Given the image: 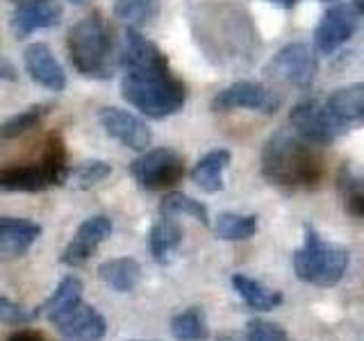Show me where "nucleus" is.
Wrapping results in <instances>:
<instances>
[{
    "label": "nucleus",
    "instance_id": "obj_1",
    "mask_svg": "<svg viewBox=\"0 0 364 341\" xmlns=\"http://www.w3.org/2000/svg\"><path fill=\"white\" fill-rule=\"evenodd\" d=\"M121 68V96L146 117L166 119L185 105L187 87L171 71L166 55L132 28L123 34Z\"/></svg>",
    "mask_w": 364,
    "mask_h": 341
},
{
    "label": "nucleus",
    "instance_id": "obj_2",
    "mask_svg": "<svg viewBox=\"0 0 364 341\" xmlns=\"http://www.w3.org/2000/svg\"><path fill=\"white\" fill-rule=\"evenodd\" d=\"M262 175L287 191L316 189L326 175V162L316 144L294 130H278L262 151Z\"/></svg>",
    "mask_w": 364,
    "mask_h": 341
},
{
    "label": "nucleus",
    "instance_id": "obj_3",
    "mask_svg": "<svg viewBox=\"0 0 364 341\" xmlns=\"http://www.w3.org/2000/svg\"><path fill=\"white\" fill-rule=\"evenodd\" d=\"M350 253L339 244L326 242L312 225H305L303 246L294 253V271L299 280L314 287H335L346 276Z\"/></svg>",
    "mask_w": 364,
    "mask_h": 341
},
{
    "label": "nucleus",
    "instance_id": "obj_4",
    "mask_svg": "<svg viewBox=\"0 0 364 341\" xmlns=\"http://www.w3.org/2000/svg\"><path fill=\"white\" fill-rule=\"evenodd\" d=\"M68 164L66 148L57 134H53L39 162L32 164H11L0 168V191H43L60 187L66 182Z\"/></svg>",
    "mask_w": 364,
    "mask_h": 341
},
{
    "label": "nucleus",
    "instance_id": "obj_5",
    "mask_svg": "<svg viewBox=\"0 0 364 341\" xmlns=\"http://www.w3.org/2000/svg\"><path fill=\"white\" fill-rule=\"evenodd\" d=\"M109 30L107 23L98 11L77 21L68 30L66 48L71 64L87 77H105L107 75V57H109Z\"/></svg>",
    "mask_w": 364,
    "mask_h": 341
},
{
    "label": "nucleus",
    "instance_id": "obj_6",
    "mask_svg": "<svg viewBox=\"0 0 364 341\" xmlns=\"http://www.w3.org/2000/svg\"><path fill=\"white\" fill-rule=\"evenodd\" d=\"M130 173L141 189L164 191L176 187L185 178V159L173 148H153L134 159L130 164Z\"/></svg>",
    "mask_w": 364,
    "mask_h": 341
},
{
    "label": "nucleus",
    "instance_id": "obj_7",
    "mask_svg": "<svg viewBox=\"0 0 364 341\" xmlns=\"http://www.w3.org/2000/svg\"><path fill=\"white\" fill-rule=\"evenodd\" d=\"M318 62L316 55L307 43H289L267 64L264 73L276 82L307 89L316 77Z\"/></svg>",
    "mask_w": 364,
    "mask_h": 341
},
{
    "label": "nucleus",
    "instance_id": "obj_8",
    "mask_svg": "<svg viewBox=\"0 0 364 341\" xmlns=\"http://www.w3.org/2000/svg\"><path fill=\"white\" fill-rule=\"evenodd\" d=\"M291 130L299 132L303 139L312 141L316 146L333 144L337 136H341L346 130L330 117V112L321 100H303L294 105L289 112Z\"/></svg>",
    "mask_w": 364,
    "mask_h": 341
},
{
    "label": "nucleus",
    "instance_id": "obj_9",
    "mask_svg": "<svg viewBox=\"0 0 364 341\" xmlns=\"http://www.w3.org/2000/svg\"><path fill=\"white\" fill-rule=\"evenodd\" d=\"M282 98L271 91L269 87L259 82H250V80H239V82L225 87L223 91L214 96L212 109L214 112H232V109H253L273 114L278 112Z\"/></svg>",
    "mask_w": 364,
    "mask_h": 341
},
{
    "label": "nucleus",
    "instance_id": "obj_10",
    "mask_svg": "<svg viewBox=\"0 0 364 341\" xmlns=\"http://www.w3.org/2000/svg\"><path fill=\"white\" fill-rule=\"evenodd\" d=\"M360 26V9L355 5H335L330 7L316 28V48L323 55L335 53L339 45L353 39Z\"/></svg>",
    "mask_w": 364,
    "mask_h": 341
},
{
    "label": "nucleus",
    "instance_id": "obj_11",
    "mask_svg": "<svg viewBox=\"0 0 364 341\" xmlns=\"http://www.w3.org/2000/svg\"><path fill=\"white\" fill-rule=\"evenodd\" d=\"M112 230H114V225H112V219H107V216H102V214L89 216L85 223H80L73 239L64 248L62 261L66 266L87 264V259L96 253L98 246L112 237Z\"/></svg>",
    "mask_w": 364,
    "mask_h": 341
},
{
    "label": "nucleus",
    "instance_id": "obj_12",
    "mask_svg": "<svg viewBox=\"0 0 364 341\" xmlns=\"http://www.w3.org/2000/svg\"><path fill=\"white\" fill-rule=\"evenodd\" d=\"M102 130H105L109 136H114L119 144H123L125 148H132V151L144 153L153 141L151 128L134 114L119 109V107H105L98 117Z\"/></svg>",
    "mask_w": 364,
    "mask_h": 341
},
{
    "label": "nucleus",
    "instance_id": "obj_13",
    "mask_svg": "<svg viewBox=\"0 0 364 341\" xmlns=\"http://www.w3.org/2000/svg\"><path fill=\"white\" fill-rule=\"evenodd\" d=\"M53 323L60 330L64 341H102V337L107 335L105 316L82 301Z\"/></svg>",
    "mask_w": 364,
    "mask_h": 341
},
{
    "label": "nucleus",
    "instance_id": "obj_14",
    "mask_svg": "<svg viewBox=\"0 0 364 341\" xmlns=\"http://www.w3.org/2000/svg\"><path fill=\"white\" fill-rule=\"evenodd\" d=\"M23 64H26L28 75L39 87L48 91H64L66 73L46 43H30L28 48L23 50Z\"/></svg>",
    "mask_w": 364,
    "mask_h": 341
},
{
    "label": "nucleus",
    "instance_id": "obj_15",
    "mask_svg": "<svg viewBox=\"0 0 364 341\" xmlns=\"http://www.w3.org/2000/svg\"><path fill=\"white\" fill-rule=\"evenodd\" d=\"M62 18V7L55 0H28V3L16 5L14 16H11V30L18 39L28 34L57 26Z\"/></svg>",
    "mask_w": 364,
    "mask_h": 341
},
{
    "label": "nucleus",
    "instance_id": "obj_16",
    "mask_svg": "<svg viewBox=\"0 0 364 341\" xmlns=\"http://www.w3.org/2000/svg\"><path fill=\"white\" fill-rule=\"evenodd\" d=\"M323 105L341 128L350 130L364 117V87L362 85L341 87L323 100Z\"/></svg>",
    "mask_w": 364,
    "mask_h": 341
},
{
    "label": "nucleus",
    "instance_id": "obj_17",
    "mask_svg": "<svg viewBox=\"0 0 364 341\" xmlns=\"http://www.w3.org/2000/svg\"><path fill=\"white\" fill-rule=\"evenodd\" d=\"M41 227L28 219H0V257H18L37 242Z\"/></svg>",
    "mask_w": 364,
    "mask_h": 341
},
{
    "label": "nucleus",
    "instance_id": "obj_18",
    "mask_svg": "<svg viewBox=\"0 0 364 341\" xmlns=\"http://www.w3.org/2000/svg\"><path fill=\"white\" fill-rule=\"evenodd\" d=\"M230 151L225 148H216L210 151L205 157H200L196 166L191 168V180L200 191L205 193H216L223 189V173L230 166Z\"/></svg>",
    "mask_w": 364,
    "mask_h": 341
},
{
    "label": "nucleus",
    "instance_id": "obj_19",
    "mask_svg": "<svg viewBox=\"0 0 364 341\" xmlns=\"http://www.w3.org/2000/svg\"><path fill=\"white\" fill-rule=\"evenodd\" d=\"M182 244V227L176 216L159 214L151 230V253L157 264H171Z\"/></svg>",
    "mask_w": 364,
    "mask_h": 341
},
{
    "label": "nucleus",
    "instance_id": "obj_20",
    "mask_svg": "<svg viewBox=\"0 0 364 341\" xmlns=\"http://www.w3.org/2000/svg\"><path fill=\"white\" fill-rule=\"evenodd\" d=\"M98 276L109 289L128 293L141 282V264L134 257H114L98 266Z\"/></svg>",
    "mask_w": 364,
    "mask_h": 341
},
{
    "label": "nucleus",
    "instance_id": "obj_21",
    "mask_svg": "<svg viewBox=\"0 0 364 341\" xmlns=\"http://www.w3.org/2000/svg\"><path fill=\"white\" fill-rule=\"evenodd\" d=\"M230 282H232L235 291L239 293V298L246 303V307H250V310H255V312H271L282 303L280 291L269 289L267 284L248 278L244 273H235Z\"/></svg>",
    "mask_w": 364,
    "mask_h": 341
},
{
    "label": "nucleus",
    "instance_id": "obj_22",
    "mask_svg": "<svg viewBox=\"0 0 364 341\" xmlns=\"http://www.w3.org/2000/svg\"><path fill=\"white\" fill-rule=\"evenodd\" d=\"M82 280L75 278V276H66L60 284H57V289L53 291V296L48 301L43 303L41 312L43 316L48 318V321H57L62 314H66L71 307H75L80 301H82Z\"/></svg>",
    "mask_w": 364,
    "mask_h": 341
},
{
    "label": "nucleus",
    "instance_id": "obj_23",
    "mask_svg": "<svg viewBox=\"0 0 364 341\" xmlns=\"http://www.w3.org/2000/svg\"><path fill=\"white\" fill-rule=\"evenodd\" d=\"M171 335L178 341H205L210 337L208 316L200 307H187L171 318Z\"/></svg>",
    "mask_w": 364,
    "mask_h": 341
},
{
    "label": "nucleus",
    "instance_id": "obj_24",
    "mask_svg": "<svg viewBox=\"0 0 364 341\" xmlns=\"http://www.w3.org/2000/svg\"><path fill=\"white\" fill-rule=\"evenodd\" d=\"M162 0H117L114 3V16L128 28L136 30L157 18Z\"/></svg>",
    "mask_w": 364,
    "mask_h": 341
},
{
    "label": "nucleus",
    "instance_id": "obj_25",
    "mask_svg": "<svg viewBox=\"0 0 364 341\" xmlns=\"http://www.w3.org/2000/svg\"><path fill=\"white\" fill-rule=\"evenodd\" d=\"M214 232L219 239H225V242H244V239H250L257 232V216L223 212L216 216Z\"/></svg>",
    "mask_w": 364,
    "mask_h": 341
},
{
    "label": "nucleus",
    "instance_id": "obj_26",
    "mask_svg": "<svg viewBox=\"0 0 364 341\" xmlns=\"http://www.w3.org/2000/svg\"><path fill=\"white\" fill-rule=\"evenodd\" d=\"M159 214H168V216H191V219L200 221L203 225L210 223V214L208 207L200 200H193L185 193H168L164 196L162 205H159Z\"/></svg>",
    "mask_w": 364,
    "mask_h": 341
},
{
    "label": "nucleus",
    "instance_id": "obj_27",
    "mask_svg": "<svg viewBox=\"0 0 364 341\" xmlns=\"http://www.w3.org/2000/svg\"><path fill=\"white\" fill-rule=\"evenodd\" d=\"M46 114H48V105H32L26 112L7 119L5 123H0V139H16V136L30 132L43 121Z\"/></svg>",
    "mask_w": 364,
    "mask_h": 341
},
{
    "label": "nucleus",
    "instance_id": "obj_28",
    "mask_svg": "<svg viewBox=\"0 0 364 341\" xmlns=\"http://www.w3.org/2000/svg\"><path fill=\"white\" fill-rule=\"evenodd\" d=\"M112 173V166L102 159H91V162H82L75 168H68L66 182L71 180V185L75 189H91L98 182H102Z\"/></svg>",
    "mask_w": 364,
    "mask_h": 341
},
{
    "label": "nucleus",
    "instance_id": "obj_29",
    "mask_svg": "<svg viewBox=\"0 0 364 341\" xmlns=\"http://www.w3.org/2000/svg\"><path fill=\"white\" fill-rule=\"evenodd\" d=\"M339 191L344 196V205L348 214H353L355 219L364 214V193H362V180L353 173L348 166H341L339 170Z\"/></svg>",
    "mask_w": 364,
    "mask_h": 341
},
{
    "label": "nucleus",
    "instance_id": "obj_30",
    "mask_svg": "<svg viewBox=\"0 0 364 341\" xmlns=\"http://www.w3.org/2000/svg\"><path fill=\"white\" fill-rule=\"evenodd\" d=\"M246 341H289V335L278 323L253 318V321L246 323Z\"/></svg>",
    "mask_w": 364,
    "mask_h": 341
},
{
    "label": "nucleus",
    "instance_id": "obj_31",
    "mask_svg": "<svg viewBox=\"0 0 364 341\" xmlns=\"http://www.w3.org/2000/svg\"><path fill=\"white\" fill-rule=\"evenodd\" d=\"M37 310H28L21 303L7 298V296H0V321L9 323V325H26L32 318H37Z\"/></svg>",
    "mask_w": 364,
    "mask_h": 341
},
{
    "label": "nucleus",
    "instance_id": "obj_32",
    "mask_svg": "<svg viewBox=\"0 0 364 341\" xmlns=\"http://www.w3.org/2000/svg\"><path fill=\"white\" fill-rule=\"evenodd\" d=\"M18 75H16V68L11 64L7 57L0 55V80H9V82H14Z\"/></svg>",
    "mask_w": 364,
    "mask_h": 341
},
{
    "label": "nucleus",
    "instance_id": "obj_33",
    "mask_svg": "<svg viewBox=\"0 0 364 341\" xmlns=\"http://www.w3.org/2000/svg\"><path fill=\"white\" fill-rule=\"evenodd\" d=\"M9 341H48L41 332H34V330H18L16 335H11Z\"/></svg>",
    "mask_w": 364,
    "mask_h": 341
},
{
    "label": "nucleus",
    "instance_id": "obj_34",
    "mask_svg": "<svg viewBox=\"0 0 364 341\" xmlns=\"http://www.w3.org/2000/svg\"><path fill=\"white\" fill-rule=\"evenodd\" d=\"M267 3H271V5H278V7H284V9H291L299 0H267Z\"/></svg>",
    "mask_w": 364,
    "mask_h": 341
},
{
    "label": "nucleus",
    "instance_id": "obj_35",
    "mask_svg": "<svg viewBox=\"0 0 364 341\" xmlns=\"http://www.w3.org/2000/svg\"><path fill=\"white\" fill-rule=\"evenodd\" d=\"M68 3H71V5H85L87 0H68Z\"/></svg>",
    "mask_w": 364,
    "mask_h": 341
},
{
    "label": "nucleus",
    "instance_id": "obj_36",
    "mask_svg": "<svg viewBox=\"0 0 364 341\" xmlns=\"http://www.w3.org/2000/svg\"><path fill=\"white\" fill-rule=\"evenodd\" d=\"M14 5H21V3H28V0H11Z\"/></svg>",
    "mask_w": 364,
    "mask_h": 341
},
{
    "label": "nucleus",
    "instance_id": "obj_37",
    "mask_svg": "<svg viewBox=\"0 0 364 341\" xmlns=\"http://www.w3.org/2000/svg\"><path fill=\"white\" fill-rule=\"evenodd\" d=\"M130 341H155V339H130Z\"/></svg>",
    "mask_w": 364,
    "mask_h": 341
}]
</instances>
